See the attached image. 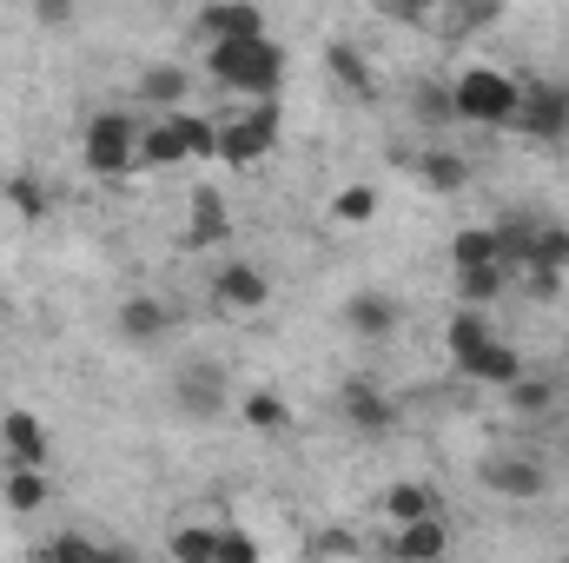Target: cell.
Here are the masks:
<instances>
[{
  "label": "cell",
  "instance_id": "obj_1",
  "mask_svg": "<svg viewBox=\"0 0 569 563\" xmlns=\"http://www.w3.org/2000/svg\"><path fill=\"white\" fill-rule=\"evenodd\" d=\"M206 67H212V80L219 87H239V93H252V100H279V80H284V53L266 40V33H252V40H212V53H206Z\"/></svg>",
  "mask_w": 569,
  "mask_h": 563
},
{
  "label": "cell",
  "instance_id": "obj_2",
  "mask_svg": "<svg viewBox=\"0 0 569 563\" xmlns=\"http://www.w3.org/2000/svg\"><path fill=\"white\" fill-rule=\"evenodd\" d=\"M450 100H457V120L510 127V120H517V100H523V80H510V73H497V67H470V73L450 87Z\"/></svg>",
  "mask_w": 569,
  "mask_h": 563
},
{
  "label": "cell",
  "instance_id": "obj_3",
  "mask_svg": "<svg viewBox=\"0 0 569 563\" xmlns=\"http://www.w3.org/2000/svg\"><path fill=\"white\" fill-rule=\"evenodd\" d=\"M206 152H219V127H206V120H192V113H166L159 127H146L140 134V159L146 166L206 159Z\"/></svg>",
  "mask_w": 569,
  "mask_h": 563
},
{
  "label": "cell",
  "instance_id": "obj_4",
  "mask_svg": "<svg viewBox=\"0 0 569 563\" xmlns=\"http://www.w3.org/2000/svg\"><path fill=\"white\" fill-rule=\"evenodd\" d=\"M279 146V100H259L246 120H226L219 127V159L226 166H252V159H266Z\"/></svg>",
  "mask_w": 569,
  "mask_h": 563
},
{
  "label": "cell",
  "instance_id": "obj_5",
  "mask_svg": "<svg viewBox=\"0 0 569 563\" xmlns=\"http://www.w3.org/2000/svg\"><path fill=\"white\" fill-rule=\"evenodd\" d=\"M133 159H140V127H133L127 113H100V120L87 127V166H93L100 179L127 172Z\"/></svg>",
  "mask_w": 569,
  "mask_h": 563
},
{
  "label": "cell",
  "instance_id": "obj_6",
  "mask_svg": "<svg viewBox=\"0 0 569 563\" xmlns=\"http://www.w3.org/2000/svg\"><path fill=\"white\" fill-rule=\"evenodd\" d=\"M172 405L186 412V418H219L226 405H232V385H226V372L219 365H179V378H172Z\"/></svg>",
  "mask_w": 569,
  "mask_h": 563
},
{
  "label": "cell",
  "instance_id": "obj_7",
  "mask_svg": "<svg viewBox=\"0 0 569 563\" xmlns=\"http://www.w3.org/2000/svg\"><path fill=\"white\" fill-rule=\"evenodd\" d=\"M477 477H483V491H497V497H523V504L550 491V471H543L537 457H483Z\"/></svg>",
  "mask_w": 569,
  "mask_h": 563
},
{
  "label": "cell",
  "instance_id": "obj_8",
  "mask_svg": "<svg viewBox=\"0 0 569 563\" xmlns=\"http://www.w3.org/2000/svg\"><path fill=\"white\" fill-rule=\"evenodd\" d=\"M266 298H272V279L259 266H246V259H232V266L212 273V305L219 312H259Z\"/></svg>",
  "mask_w": 569,
  "mask_h": 563
},
{
  "label": "cell",
  "instance_id": "obj_9",
  "mask_svg": "<svg viewBox=\"0 0 569 563\" xmlns=\"http://www.w3.org/2000/svg\"><path fill=\"white\" fill-rule=\"evenodd\" d=\"M510 127H523L530 140H563L569 120H563V87H523V100H517V120Z\"/></svg>",
  "mask_w": 569,
  "mask_h": 563
},
{
  "label": "cell",
  "instance_id": "obj_10",
  "mask_svg": "<svg viewBox=\"0 0 569 563\" xmlns=\"http://www.w3.org/2000/svg\"><path fill=\"white\" fill-rule=\"evenodd\" d=\"M457 372H463V378H477V385H510V378H523V352H517V345H503V338L490 332L477 352H463V358H457Z\"/></svg>",
  "mask_w": 569,
  "mask_h": 563
},
{
  "label": "cell",
  "instance_id": "obj_11",
  "mask_svg": "<svg viewBox=\"0 0 569 563\" xmlns=\"http://www.w3.org/2000/svg\"><path fill=\"white\" fill-rule=\"evenodd\" d=\"M338 405H345V418L358 424V431H391V424H398V405H391L378 385H365V378L338 385Z\"/></svg>",
  "mask_w": 569,
  "mask_h": 563
},
{
  "label": "cell",
  "instance_id": "obj_12",
  "mask_svg": "<svg viewBox=\"0 0 569 563\" xmlns=\"http://www.w3.org/2000/svg\"><path fill=\"white\" fill-rule=\"evenodd\" d=\"M345 325H351L358 338H391V332H398V298L358 292V298H345Z\"/></svg>",
  "mask_w": 569,
  "mask_h": 563
},
{
  "label": "cell",
  "instance_id": "obj_13",
  "mask_svg": "<svg viewBox=\"0 0 569 563\" xmlns=\"http://www.w3.org/2000/svg\"><path fill=\"white\" fill-rule=\"evenodd\" d=\"M199 33H212V40H252V33H266V13L252 7V0H226V7H206L199 13Z\"/></svg>",
  "mask_w": 569,
  "mask_h": 563
},
{
  "label": "cell",
  "instance_id": "obj_14",
  "mask_svg": "<svg viewBox=\"0 0 569 563\" xmlns=\"http://www.w3.org/2000/svg\"><path fill=\"white\" fill-rule=\"evenodd\" d=\"M219 239H232V213H226V199L219 192H192V226H186V246H219Z\"/></svg>",
  "mask_w": 569,
  "mask_h": 563
},
{
  "label": "cell",
  "instance_id": "obj_15",
  "mask_svg": "<svg viewBox=\"0 0 569 563\" xmlns=\"http://www.w3.org/2000/svg\"><path fill=\"white\" fill-rule=\"evenodd\" d=\"M0 437H7V457L13 464H47V424L33 412H7L0 418Z\"/></svg>",
  "mask_w": 569,
  "mask_h": 563
},
{
  "label": "cell",
  "instance_id": "obj_16",
  "mask_svg": "<svg viewBox=\"0 0 569 563\" xmlns=\"http://www.w3.org/2000/svg\"><path fill=\"white\" fill-rule=\"evenodd\" d=\"M391 551H398V557H443V551H450V531H443V517L430 511V517H411V524H398Z\"/></svg>",
  "mask_w": 569,
  "mask_h": 563
},
{
  "label": "cell",
  "instance_id": "obj_17",
  "mask_svg": "<svg viewBox=\"0 0 569 563\" xmlns=\"http://www.w3.org/2000/svg\"><path fill=\"white\" fill-rule=\"evenodd\" d=\"M166 325H172V312H166L159 298H146V292L120 305V332H127L133 345H152V338H166Z\"/></svg>",
  "mask_w": 569,
  "mask_h": 563
},
{
  "label": "cell",
  "instance_id": "obj_18",
  "mask_svg": "<svg viewBox=\"0 0 569 563\" xmlns=\"http://www.w3.org/2000/svg\"><path fill=\"white\" fill-rule=\"evenodd\" d=\"M325 67H331V80H338L351 100H371V67H365V53H358V47H345V40H338V47L325 53Z\"/></svg>",
  "mask_w": 569,
  "mask_h": 563
},
{
  "label": "cell",
  "instance_id": "obj_19",
  "mask_svg": "<svg viewBox=\"0 0 569 563\" xmlns=\"http://www.w3.org/2000/svg\"><path fill=\"white\" fill-rule=\"evenodd\" d=\"M483 338H490V318H483V305H463V312H457V318L443 325V352H450V358L477 352Z\"/></svg>",
  "mask_w": 569,
  "mask_h": 563
},
{
  "label": "cell",
  "instance_id": "obj_20",
  "mask_svg": "<svg viewBox=\"0 0 569 563\" xmlns=\"http://www.w3.org/2000/svg\"><path fill=\"white\" fill-rule=\"evenodd\" d=\"M378 511H385L391 524H411V517H430V511H437V497H430L425 484H391V491L378 497Z\"/></svg>",
  "mask_w": 569,
  "mask_h": 563
},
{
  "label": "cell",
  "instance_id": "obj_21",
  "mask_svg": "<svg viewBox=\"0 0 569 563\" xmlns=\"http://www.w3.org/2000/svg\"><path fill=\"white\" fill-rule=\"evenodd\" d=\"M331 219H338V226H371V219H378V186H365V179L345 186V192L331 199Z\"/></svg>",
  "mask_w": 569,
  "mask_h": 563
},
{
  "label": "cell",
  "instance_id": "obj_22",
  "mask_svg": "<svg viewBox=\"0 0 569 563\" xmlns=\"http://www.w3.org/2000/svg\"><path fill=\"white\" fill-rule=\"evenodd\" d=\"M450 259H457V266H490V259H503V253H497V226H463V233L450 239Z\"/></svg>",
  "mask_w": 569,
  "mask_h": 563
},
{
  "label": "cell",
  "instance_id": "obj_23",
  "mask_svg": "<svg viewBox=\"0 0 569 563\" xmlns=\"http://www.w3.org/2000/svg\"><path fill=\"white\" fill-rule=\"evenodd\" d=\"M457 292H463V305H490V298L503 292V259H490V266H457Z\"/></svg>",
  "mask_w": 569,
  "mask_h": 563
},
{
  "label": "cell",
  "instance_id": "obj_24",
  "mask_svg": "<svg viewBox=\"0 0 569 563\" xmlns=\"http://www.w3.org/2000/svg\"><path fill=\"white\" fill-rule=\"evenodd\" d=\"M239 412H246L252 431H284V424H291V405H284L279 392H246V398H239Z\"/></svg>",
  "mask_w": 569,
  "mask_h": 563
},
{
  "label": "cell",
  "instance_id": "obj_25",
  "mask_svg": "<svg viewBox=\"0 0 569 563\" xmlns=\"http://www.w3.org/2000/svg\"><path fill=\"white\" fill-rule=\"evenodd\" d=\"M40 504H47L40 464H13V477H7V511H40Z\"/></svg>",
  "mask_w": 569,
  "mask_h": 563
},
{
  "label": "cell",
  "instance_id": "obj_26",
  "mask_svg": "<svg viewBox=\"0 0 569 563\" xmlns=\"http://www.w3.org/2000/svg\"><path fill=\"white\" fill-rule=\"evenodd\" d=\"M418 172H425V186H437V192H457V186L470 179V166H463L457 152H443V146H437V152H425V159H418Z\"/></svg>",
  "mask_w": 569,
  "mask_h": 563
},
{
  "label": "cell",
  "instance_id": "obj_27",
  "mask_svg": "<svg viewBox=\"0 0 569 563\" xmlns=\"http://www.w3.org/2000/svg\"><path fill=\"white\" fill-rule=\"evenodd\" d=\"M523 259H530V266H557V273H563V266H569V226H537Z\"/></svg>",
  "mask_w": 569,
  "mask_h": 563
},
{
  "label": "cell",
  "instance_id": "obj_28",
  "mask_svg": "<svg viewBox=\"0 0 569 563\" xmlns=\"http://www.w3.org/2000/svg\"><path fill=\"white\" fill-rule=\"evenodd\" d=\"M411 107H418V120H425V127L457 120V100H450V87H437V80H425V87H418V100H411Z\"/></svg>",
  "mask_w": 569,
  "mask_h": 563
},
{
  "label": "cell",
  "instance_id": "obj_29",
  "mask_svg": "<svg viewBox=\"0 0 569 563\" xmlns=\"http://www.w3.org/2000/svg\"><path fill=\"white\" fill-rule=\"evenodd\" d=\"M140 93H146V100H159V107H179V93H186V73H179V67H146Z\"/></svg>",
  "mask_w": 569,
  "mask_h": 563
},
{
  "label": "cell",
  "instance_id": "obj_30",
  "mask_svg": "<svg viewBox=\"0 0 569 563\" xmlns=\"http://www.w3.org/2000/svg\"><path fill=\"white\" fill-rule=\"evenodd\" d=\"M503 392H510V405H517L523 418H537V412H550V385H543V378H510Z\"/></svg>",
  "mask_w": 569,
  "mask_h": 563
},
{
  "label": "cell",
  "instance_id": "obj_31",
  "mask_svg": "<svg viewBox=\"0 0 569 563\" xmlns=\"http://www.w3.org/2000/svg\"><path fill=\"white\" fill-rule=\"evenodd\" d=\"M7 206H13L20 219H47V192H40L33 179H7Z\"/></svg>",
  "mask_w": 569,
  "mask_h": 563
},
{
  "label": "cell",
  "instance_id": "obj_32",
  "mask_svg": "<svg viewBox=\"0 0 569 563\" xmlns=\"http://www.w3.org/2000/svg\"><path fill=\"white\" fill-rule=\"evenodd\" d=\"M219 551V531H172V557H212Z\"/></svg>",
  "mask_w": 569,
  "mask_h": 563
},
{
  "label": "cell",
  "instance_id": "obj_33",
  "mask_svg": "<svg viewBox=\"0 0 569 563\" xmlns=\"http://www.w3.org/2000/svg\"><path fill=\"white\" fill-rule=\"evenodd\" d=\"M212 557H226V563H252V557H259V544H252L246 531H219V551H212Z\"/></svg>",
  "mask_w": 569,
  "mask_h": 563
},
{
  "label": "cell",
  "instance_id": "obj_34",
  "mask_svg": "<svg viewBox=\"0 0 569 563\" xmlns=\"http://www.w3.org/2000/svg\"><path fill=\"white\" fill-rule=\"evenodd\" d=\"M33 13H40V27H67L73 20V0H33Z\"/></svg>",
  "mask_w": 569,
  "mask_h": 563
},
{
  "label": "cell",
  "instance_id": "obj_35",
  "mask_svg": "<svg viewBox=\"0 0 569 563\" xmlns=\"http://www.w3.org/2000/svg\"><path fill=\"white\" fill-rule=\"evenodd\" d=\"M430 7H437V0H391V13H405V20H425Z\"/></svg>",
  "mask_w": 569,
  "mask_h": 563
},
{
  "label": "cell",
  "instance_id": "obj_36",
  "mask_svg": "<svg viewBox=\"0 0 569 563\" xmlns=\"http://www.w3.org/2000/svg\"><path fill=\"white\" fill-rule=\"evenodd\" d=\"M563 120H569V87H563Z\"/></svg>",
  "mask_w": 569,
  "mask_h": 563
}]
</instances>
